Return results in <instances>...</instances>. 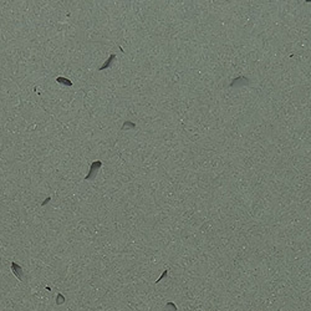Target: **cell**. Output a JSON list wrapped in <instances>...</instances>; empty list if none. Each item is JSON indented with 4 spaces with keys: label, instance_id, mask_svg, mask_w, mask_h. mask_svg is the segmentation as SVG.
Instances as JSON below:
<instances>
[{
    "label": "cell",
    "instance_id": "cell-2",
    "mask_svg": "<svg viewBox=\"0 0 311 311\" xmlns=\"http://www.w3.org/2000/svg\"><path fill=\"white\" fill-rule=\"evenodd\" d=\"M10 269H11V271H13V274L15 275V276L20 280V281H24L25 280V276H24V271H22V268L19 265V264H16V263L14 261H11L10 263Z\"/></svg>",
    "mask_w": 311,
    "mask_h": 311
},
{
    "label": "cell",
    "instance_id": "cell-3",
    "mask_svg": "<svg viewBox=\"0 0 311 311\" xmlns=\"http://www.w3.org/2000/svg\"><path fill=\"white\" fill-rule=\"evenodd\" d=\"M115 59H116V56H115V55H113V54H112V55L110 56V59L107 60V61H106V62H105V64H103L102 66H101V67H100L98 70H105V69H107V67H110L111 65H112V62L115 61Z\"/></svg>",
    "mask_w": 311,
    "mask_h": 311
},
{
    "label": "cell",
    "instance_id": "cell-1",
    "mask_svg": "<svg viewBox=\"0 0 311 311\" xmlns=\"http://www.w3.org/2000/svg\"><path fill=\"white\" fill-rule=\"evenodd\" d=\"M101 167H102V162H101V161H95V162H92L90 164V171H88V174L85 177V181H92V179H95V177H96L97 172L100 171Z\"/></svg>",
    "mask_w": 311,
    "mask_h": 311
},
{
    "label": "cell",
    "instance_id": "cell-4",
    "mask_svg": "<svg viewBox=\"0 0 311 311\" xmlns=\"http://www.w3.org/2000/svg\"><path fill=\"white\" fill-rule=\"evenodd\" d=\"M56 81L64 86H72V82H71L69 79H66V77H57Z\"/></svg>",
    "mask_w": 311,
    "mask_h": 311
},
{
    "label": "cell",
    "instance_id": "cell-5",
    "mask_svg": "<svg viewBox=\"0 0 311 311\" xmlns=\"http://www.w3.org/2000/svg\"><path fill=\"white\" fill-rule=\"evenodd\" d=\"M164 311H177V306L173 302H167L166 307H164Z\"/></svg>",
    "mask_w": 311,
    "mask_h": 311
},
{
    "label": "cell",
    "instance_id": "cell-6",
    "mask_svg": "<svg viewBox=\"0 0 311 311\" xmlns=\"http://www.w3.org/2000/svg\"><path fill=\"white\" fill-rule=\"evenodd\" d=\"M65 301H66V299L64 297V295H62V294H57V296H56V304H57V305H61V304H64Z\"/></svg>",
    "mask_w": 311,
    "mask_h": 311
}]
</instances>
